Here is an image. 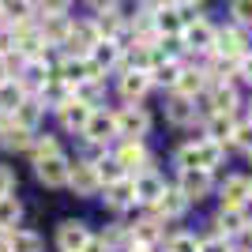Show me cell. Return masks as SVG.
Segmentation results:
<instances>
[{
  "label": "cell",
  "mask_w": 252,
  "mask_h": 252,
  "mask_svg": "<svg viewBox=\"0 0 252 252\" xmlns=\"http://www.w3.org/2000/svg\"><path fill=\"white\" fill-rule=\"evenodd\" d=\"M83 143L87 147H102V151H109L117 143V121H113V109H102L98 105L94 113L87 117V125H83Z\"/></svg>",
  "instance_id": "3957f363"
},
{
  "label": "cell",
  "mask_w": 252,
  "mask_h": 252,
  "mask_svg": "<svg viewBox=\"0 0 252 252\" xmlns=\"http://www.w3.org/2000/svg\"><path fill=\"white\" fill-rule=\"evenodd\" d=\"M61 139L57 136H49V132H34V139H31V147H27V155H31V162H38V158H49V155H61Z\"/></svg>",
  "instance_id": "836d02e7"
},
{
  "label": "cell",
  "mask_w": 252,
  "mask_h": 252,
  "mask_svg": "<svg viewBox=\"0 0 252 252\" xmlns=\"http://www.w3.org/2000/svg\"><path fill=\"white\" fill-rule=\"evenodd\" d=\"M23 98H27V94H23V87L15 83V79L0 83V113H4V117H11V113H15V105H19Z\"/></svg>",
  "instance_id": "8d00e7d4"
},
{
  "label": "cell",
  "mask_w": 252,
  "mask_h": 252,
  "mask_svg": "<svg viewBox=\"0 0 252 252\" xmlns=\"http://www.w3.org/2000/svg\"><path fill=\"white\" fill-rule=\"evenodd\" d=\"M233 125H237V117H219V113H211L207 121H203V136L215 139V143H222V147H230Z\"/></svg>",
  "instance_id": "83f0119b"
},
{
  "label": "cell",
  "mask_w": 252,
  "mask_h": 252,
  "mask_svg": "<svg viewBox=\"0 0 252 252\" xmlns=\"http://www.w3.org/2000/svg\"><path fill=\"white\" fill-rule=\"evenodd\" d=\"M173 189H177L189 203H200V200H207L211 192H215V173H207V169H177Z\"/></svg>",
  "instance_id": "52a82bcc"
},
{
  "label": "cell",
  "mask_w": 252,
  "mask_h": 252,
  "mask_svg": "<svg viewBox=\"0 0 252 252\" xmlns=\"http://www.w3.org/2000/svg\"><path fill=\"white\" fill-rule=\"evenodd\" d=\"M249 121H252V102H249Z\"/></svg>",
  "instance_id": "f907efd6"
},
{
  "label": "cell",
  "mask_w": 252,
  "mask_h": 252,
  "mask_svg": "<svg viewBox=\"0 0 252 252\" xmlns=\"http://www.w3.org/2000/svg\"><path fill=\"white\" fill-rule=\"evenodd\" d=\"M181 45L189 53H196V57H211V49H215V27H211L207 19H192L185 31H181Z\"/></svg>",
  "instance_id": "4fadbf2b"
},
{
  "label": "cell",
  "mask_w": 252,
  "mask_h": 252,
  "mask_svg": "<svg viewBox=\"0 0 252 252\" xmlns=\"http://www.w3.org/2000/svg\"><path fill=\"white\" fill-rule=\"evenodd\" d=\"M181 68H185V61H158L155 68H151V87H177V75H181Z\"/></svg>",
  "instance_id": "4dcf8cb0"
},
{
  "label": "cell",
  "mask_w": 252,
  "mask_h": 252,
  "mask_svg": "<svg viewBox=\"0 0 252 252\" xmlns=\"http://www.w3.org/2000/svg\"><path fill=\"white\" fill-rule=\"evenodd\" d=\"M11 121L15 125H23V128H31V132H38V125L45 121V105L38 102L34 94H27L19 105H15V113H11Z\"/></svg>",
  "instance_id": "484cf974"
},
{
  "label": "cell",
  "mask_w": 252,
  "mask_h": 252,
  "mask_svg": "<svg viewBox=\"0 0 252 252\" xmlns=\"http://www.w3.org/2000/svg\"><path fill=\"white\" fill-rule=\"evenodd\" d=\"M233 252H252V249H233Z\"/></svg>",
  "instance_id": "816d5d0a"
},
{
  "label": "cell",
  "mask_w": 252,
  "mask_h": 252,
  "mask_svg": "<svg viewBox=\"0 0 252 252\" xmlns=\"http://www.w3.org/2000/svg\"><path fill=\"white\" fill-rule=\"evenodd\" d=\"M158 249H166V252H196L200 249V237L189 233V230H173V233H166V241L158 245Z\"/></svg>",
  "instance_id": "e575fe53"
},
{
  "label": "cell",
  "mask_w": 252,
  "mask_h": 252,
  "mask_svg": "<svg viewBox=\"0 0 252 252\" xmlns=\"http://www.w3.org/2000/svg\"><path fill=\"white\" fill-rule=\"evenodd\" d=\"M230 147H237L241 155H252V121H237V125H233Z\"/></svg>",
  "instance_id": "f35d334b"
},
{
  "label": "cell",
  "mask_w": 252,
  "mask_h": 252,
  "mask_svg": "<svg viewBox=\"0 0 252 252\" xmlns=\"http://www.w3.org/2000/svg\"><path fill=\"white\" fill-rule=\"evenodd\" d=\"M68 31H72V19H68V15H42V23H38V34H42L45 49H49V45H64L68 42Z\"/></svg>",
  "instance_id": "7402d4cb"
},
{
  "label": "cell",
  "mask_w": 252,
  "mask_h": 252,
  "mask_svg": "<svg viewBox=\"0 0 252 252\" xmlns=\"http://www.w3.org/2000/svg\"><path fill=\"white\" fill-rule=\"evenodd\" d=\"M38 11H34V0H0V19L8 23H31Z\"/></svg>",
  "instance_id": "f1b7e54d"
},
{
  "label": "cell",
  "mask_w": 252,
  "mask_h": 252,
  "mask_svg": "<svg viewBox=\"0 0 252 252\" xmlns=\"http://www.w3.org/2000/svg\"><path fill=\"white\" fill-rule=\"evenodd\" d=\"M151 27H155L158 38H181L185 23H181V11L173 4H162L158 11H151Z\"/></svg>",
  "instance_id": "ffe728a7"
},
{
  "label": "cell",
  "mask_w": 252,
  "mask_h": 252,
  "mask_svg": "<svg viewBox=\"0 0 252 252\" xmlns=\"http://www.w3.org/2000/svg\"><path fill=\"white\" fill-rule=\"evenodd\" d=\"M222 207H252V181L249 173H226L222 181H215Z\"/></svg>",
  "instance_id": "ba28073f"
},
{
  "label": "cell",
  "mask_w": 252,
  "mask_h": 252,
  "mask_svg": "<svg viewBox=\"0 0 252 252\" xmlns=\"http://www.w3.org/2000/svg\"><path fill=\"white\" fill-rule=\"evenodd\" d=\"M196 252H233V245L222 241L219 233H207V237H200V249Z\"/></svg>",
  "instance_id": "b9f144b4"
},
{
  "label": "cell",
  "mask_w": 252,
  "mask_h": 252,
  "mask_svg": "<svg viewBox=\"0 0 252 252\" xmlns=\"http://www.w3.org/2000/svg\"><path fill=\"white\" fill-rule=\"evenodd\" d=\"M109 155L117 158V166L125 169L128 177H136V173H147V169H155V155H151V147L143 143V139H117Z\"/></svg>",
  "instance_id": "7a4b0ae2"
},
{
  "label": "cell",
  "mask_w": 252,
  "mask_h": 252,
  "mask_svg": "<svg viewBox=\"0 0 252 252\" xmlns=\"http://www.w3.org/2000/svg\"><path fill=\"white\" fill-rule=\"evenodd\" d=\"M249 181H252V177H249Z\"/></svg>",
  "instance_id": "db71d44e"
},
{
  "label": "cell",
  "mask_w": 252,
  "mask_h": 252,
  "mask_svg": "<svg viewBox=\"0 0 252 252\" xmlns=\"http://www.w3.org/2000/svg\"><path fill=\"white\" fill-rule=\"evenodd\" d=\"M87 237H91V226L83 219H64L57 226V252H79Z\"/></svg>",
  "instance_id": "e0dca14e"
},
{
  "label": "cell",
  "mask_w": 252,
  "mask_h": 252,
  "mask_svg": "<svg viewBox=\"0 0 252 252\" xmlns=\"http://www.w3.org/2000/svg\"><path fill=\"white\" fill-rule=\"evenodd\" d=\"M87 4H91V11H94V15H102V11H117V8H121V0H87Z\"/></svg>",
  "instance_id": "f6af8a7d"
},
{
  "label": "cell",
  "mask_w": 252,
  "mask_h": 252,
  "mask_svg": "<svg viewBox=\"0 0 252 252\" xmlns=\"http://www.w3.org/2000/svg\"><path fill=\"white\" fill-rule=\"evenodd\" d=\"M91 113H94L91 105H83L79 98H68V102H64L61 109H57V121H61V128H64V132H75V136H79Z\"/></svg>",
  "instance_id": "d6986e66"
},
{
  "label": "cell",
  "mask_w": 252,
  "mask_h": 252,
  "mask_svg": "<svg viewBox=\"0 0 252 252\" xmlns=\"http://www.w3.org/2000/svg\"><path fill=\"white\" fill-rule=\"evenodd\" d=\"M117 121V139H143L151 132V113L139 102H125L121 109H113Z\"/></svg>",
  "instance_id": "277c9868"
},
{
  "label": "cell",
  "mask_w": 252,
  "mask_h": 252,
  "mask_svg": "<svg viewBox=\"0 0 252 252\" xmlns=\"http://www.w3.org/2000/svg\"><path fill=\"white\" fill-rule=\"evenodd\" d=\"M15 189H19V177H15V169L0 162V196H11Z\"/></svg>",
  "instance_id": "7bdbcfd3"
},
{
  "label": "cell",
  "mask_w": 252,
  "mask_h": 252,
  "mask_svg": "<svg viewBox=\"0 0 252 252\" xmlns=\"http://www.w3.org/2000/svg\"><path fill=\"white\" fill-rule=\"evenodd\" d=\"M245 237H252V222H249V233H245Z\"/></svg>",
  "instance_id": "681fc988"
},
{
  "label": "cell",
  "mask_w": 252,
  "mask_h": 252,
  "mask_svg": "<svg viewBox=\"0 0 252 252\" xmlns=\"http://www.w3.org/2000/svg\"><path fill=\"white\" fill-rule=\"evenodd\" d=\"M207 117L219 113V117H237V105H241V94L233 83H211L207 91Z\"/></svg>",
  "instance_id": "5bb4252c"
},
{
  "label": "cell",
  "mask_w": 252,
  "mask_h": 252,
  "mask_svg": "<svg viewBox=\"0 0 252 252\" xmlns=\"http://www.w3.org/2000/svg\"><path fill=\"white\" fill-rule=\"evenodd\" d=\"M0 252H11V241H8V233H0Z\"/></svg>",
  "instance_id": "c3c4849f"
},
{
  "label": "cell",
  "mask_w": 252,
  "mask_h": 252,
  "mask_svg": "<svg viewBox=\"0 0 252 252\" xmlns=\"http://www.w3.org/2000/svg\"><path fill=\"white\" fill-rule=\"evenodd\" d=\"M34 166V177H38V185H45V189H64L68 185V169H72V158L64 155H49V158H38V162H31Z\"/></svg>",
  "instance_id": "30bf717a"
},
{
  "label": "cell",
  "mask_w": 252,
  "mask_h": 252,
  "mask_svg": "<svg viewBox=\"0 0 252 252\" xmlns=\"http://www.w3.org/2000/svg\"><path fill=\"white\" fill-rule=\"evenodd\" d=\"M11 79V68H8V57H0V83H8Z\"/></svg>",
  "instance_id": "7dc6e473"
},
{
  "label": "cell",
  "mask_w": 252,
  "mask_h": 252,
  "mask_svg": "<svg viewBox=\"0 0 252 252\" xmlns=\"http://www.w3.org/2000/svg\"><path fill=\"white\" fill-rule=\"evenodd\" d=\"M34 11L38 15H68L72 0H34Z\"/></svg>",
  "instance_id": "60d3db41"
},
{
  "label": "cell",
  "mask_w": 252,
  "mask_h": 252,
  "mask_svg": "<svg viewBox=\"0 0 252 252\" xmlns=\"http://www.w3.org/2000/svg\"><path fill=\"white\" fill-rule=\"evenodd\" d=\"M249 158H252V155H249Z\"/></svg>",
  "instance_id": "f5cc1de1"
},
{
  "label": "cell",
  "mask_w": 252,
  "mask_h": 252,
  "mask_svg": "<svg viewBox=\"0 0 252 252\" xmlns=\"http://www.w3.org/2000/svg\"><path fill=\"white\" fill-rule=\"evenodd\" d=\"M128 241L147 245V249H155V252H158V245L166 241V222L158 219L155 211H143V219L128 226Z\"/></svg>",
  "instance_id": "8fae6325"
},
{
  "label": "cell",
  "mask_w": 252,
  "mask_h": 252,
  "mask_svg": "<svg viewBox=\"0 0 252 252\" xmlns=\"http://www.w3.org/2000/svg\"><path fill=\"white\" fill-rule=\"evenodd\" d=\"M94 173H98V181H102V189H105V185H113V181H121V177H128L125 169L117 166V158H113V155L94 158Z\"/></svg>",
  "instance_id": "d590c367"
},
{
  "label": "cell",
  "mask_w": 252,
  "mask_h": 252,
  "mask_svg": "<svg viewBox=\"0 0 252 252\" xmlns=\"http://www.w3.org/2000/svg\"><path fill=\"white\" fill-rule=\"evenodd\" d=\"M237 79H245V83L252 87V49L245 53L241 61H237Z\"/></svg>",
  "instance_id": "ee69618b"
},
{
  "label": "cell",
  "mask_w": 252,
  "mask_h": 252,
  "mask_svg": "<svg viewBox=\"0 0 252 252\" xmlns=\"http://www.w3.org/2000/svg\"><path fill=\"white\" fill-rule=\"evenodd\" d=\"M105 200V207L109 211H132L136 207V192H132V177H121L113 181V185H105L102 192H98Z\"/></svg>",
  "instance_id": "ac0fdd59"
},
{
  "label": "cell",
  "mask_w": 252,
  "mask_h": 252,
  "mask_svg": "<svg viewBox=\"0 0 252 252\" xmlns=\"http://www.w3.org/2000/svg\"><path fill=\"white\" fill-rule=\"evenodd\" d=\"M64 189H72L75 196H83V200L98 196V192H102V181H98V173H94V162H91V158H72V169H68V185H64Z\"/></svg>",
  "instance_id": "9c48e42d"
},
{
  "label": "cell",
  "mask_w": 252,
  "mask_h": 252,
  "mask_svg": "<svg viewBox=\"0 0 252 252\" xmlns=\"http://www.w3.org/2000/svg\"><path fill=\"white\" fill-rule=\"evenodd\" d=\"M215 57H222V61H241L245 53H249V31H241V27H222V31H215Z\"/></svg>",
  "instance_id": "7c38bea8"
},
{
  "label": "cell",
  "mask_w": 252,
  "mask_h": 252,
  "mask_svg": "<svg viewBox=\"0 0 252 252\" xmlns=\"http://www.w3.org/2000/svg\"><path fill=\"white\" fill-rule=\"evenodd\" d=\"M72 98H79L83 105L98 109V105L105 102V79H87V83H79V87L72 91Z\"/></svg>",
  "instance_id": "d6a6232c"
},
{
  "label": "cell",
  "mask_w": 252,
  "mask_h": 252,
  "mask_svg": "<svg viewBox=\"0 0 252 252\" xmlns=\"http://www.w3.org/2000/svg\"><path fill=\"white\" fill-rule=\"evenodd\" d=\"M121 98L125 102H143V94L151 91V75L147 72H136V68H121Z\"/></svg>",
  "instance_id": "44dd1931"
},
{
  "label": "cell",
  "mask_w": 252,
  "mask_h": 252,
  "mask_svg": "<svg viewBox=\"0 0 252 252\" xmlns=\"http://www.w3.org/2000/svg\"><path fill=\"white\" fill-rule=\"evenodd\" d=\"M189 207H192V203L185 200V196H181V192L173 189V185H166V192L158 196V203H155V207H143V211H155L158 219H162V222L169 226V222L185 219V215H189Z\"/></svg>",
  "instance_id": "2e32d148"
},
{
  "label": "cell",
  "mask_w": 252,
  "mask_h": 252,
  "mask_svg": "<svg viewBox=\"0 0 252 252\" xmlns=\"http://www.w3.org/2000/svg\"><path fill=\"white\" fill-rule=\"evenodd\" d=\"M31 139H34V132H31V128H23V125H15V121H8V128L0 132V147H4V151H11V155H27Z\"/></svg>",
  "instance_id": "4316f807"
},
{
  "label": "cell",
  "mask_w": 252,
  "mask_h": 252,
  "mask_svg": "<svg viewBox=\"0 0 252 252\" xmlns=\"http://www.w3.org/2000/svg\"><path fill=\"white\" fill-rule=\"evenodd\" d=\"M98 237H102V245H105L109 252H117V249H125V245H128V226L113 222V226H105V230L98 233Z\"/></svg>",
  "instance_id": "74e56055"
},
{
  "label": "cell",
  "mask_w": 252,
  "mask_h": 252,
  "mask_svg": "<svg viewBox=\"0 0 252 252\" xmlns=\"http://www.w3.org/2000/svg\"><path fill=\"white\" fill-rule=\"evenodd\" d=\"M230 15H233V27L252 31V0H233V4H230Z\"/></svg>",
  "instance_id": "ab89813d"
},
{
  "label": "cell",
  "mask_w": 252,
  "mask_h": 252,
  "mask_svg": "<svg viewBox=\"0 0 252 252\" xmlns=\"http://www.w3.org/2000/svg\"><path fill=\"white\" fill-rule=\"evenodd\" d=\"M173 162H177V169H207V173H215L226 162V147L215 143V139H207V136H196V139H189V143L177 147Z\"/></svg>",
  "instance_id": "6da1fadb"
},
{
  "label": "cell",
  "mask_w": 252,
  "mask_h": 252,
  "mask_svg": "<svg viewBox=\"0 0 252 252\" xmlns=\"http://www.w3.org/2000/svg\"><path fill=\"white\" fill-rule=\"evenodd\" d=\"M249 207H219L215 211V219H211V226H215V230L211 233H219L222 241H241L245 233H249Z\"/></svg>",
  "instance_id": "5b68a950"
},
{
  "label": "cell",
  "mask_w": 252,
  "mask_h": 252,
  "mask_svg": "<svg viewBox=\"0 0 252 252\" xmlns=\"http://www.w3.org/2000/svg\"><path fill=\"white\" fill-rule=\"evenodd\" d=\"M132 192H136V207H155L158 196L166 192V181H162L158 169H147V173L132 177Z\"/></svg>",
  "instance_id": "9a60e30c"
},
{
  "label": "cell",
  "mask_w": 252,
  "mask_h": 252,
  "mask_svg": "<svg viewBox=\"0 0 252 252\" xmlns=\"http://www.w3.org/2000/svg\"><path fill=\"white\" fill-rule=\"evenodd\" d=\"M19 222H23V203H19V196H15V192H11V196H0V233L19 230Z\"/></svg>",
  "instance_id": "f546056e"
},
{
  "label": "cell",
  "mask_w": 252,
  "mask_h": 252,
  "mask_svg": "<svg viewBox=\"0 0 252 252\" xmlns=\"http://www.w3.org/2000/svg\"><path fill=\"white\" fill-rule=\"evenodd\" d=\"M34 98L45 105V113H57V109H61V105L72 98V87L64 83V79H57V75H49V79H45V87H42Z\"/></svg>",
  "instance_id": "603a6c76"
},
{
  "label": "cell",
  "mask_w": 252,
  "mask_h": 252,
  "mask_svg": "<svg viewBox=\"0 0 252 252\" xmlns=\"http://www.w3.org/2000/svg\"><path fill=\"white\" fill-rule=\"evenodd\" d=\"M79 252H109V249L102 245V237H98V233H91V237L83 241V249H79Z\"/></svg>",
  "instance_id": "bcb514c9"
},
{
  "label": "cell",
  "mask_w": 252,
  "mask_h": 252,
  "mask_svg": "<svg viewBox=\"0 0 252 252\" xmlns=\"http://www.w3.org/2000/svg\"><path fill=\"white\" fill-rule=\"evenodd\" d=\"M53 75V64H49V57H27V61H19V68H15V83L23 87V94H38L45 87V79Z\"/></svg>",
  "instance_id": "8992f818"
},
{
  "label": "cell",
  "mask_w": 252,
  "mask_h": 252,
  "mask_svg": "<svg viewBox=\"0 0 252 252\" xmlns=\"http://www.w3.org/2000/svg\"><path fill=\"white\" fill-rule=\"evenodd\" d=\"M8 241H11V252H45L42 233H38V230H27V226L11 230V233H8Z\"/></svg>",
  "instance_id": "1f68e13d"
},
{
  "label": "cell",
  "mask_w": 252,
  "mask_h": 252,
  "mask_svg": "<svg viewBox=\"0 0 252 252\" xmlns=\"http://www.w3.org/2000/svg\"><path fill=\"white\" fill-rule=\"evenodd\" d=\"M207 75H203V68H192V64H185L177 75V87H173V94H185V98H196L207 91Z\"/></svg>",
  "instance_id": "d4e9b609"
},
{
  "label": "cell",
  "mask_w": 252,
  "mask_h": 252,
  "mask_svg": "<svg viewBox=\"0 0 252 252\" xmlns=\"http://www.w3.org/2000/svg\"><path fill=\"white\" fill-rule=\"evenodd\" d=\"M166 121H169V125H177V128L196 125V98L169 94V102H166Z\"/></svg>",
  "instance_id": "cb8c5ba5"
}]
</instances>
